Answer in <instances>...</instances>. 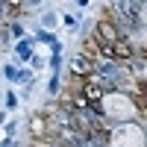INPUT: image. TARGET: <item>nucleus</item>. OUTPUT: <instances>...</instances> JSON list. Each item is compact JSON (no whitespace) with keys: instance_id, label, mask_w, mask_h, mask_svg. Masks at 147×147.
I'll return each mask as SVG.
<instances>
[{"instance_id":"1","label":"nucleus","mask_w":147,"mask_h":147,"mask_svg":"<svg viewBox=\"0 0 147 147\" xmlns=\"http://www.w3.org/2000/svg\"><path fill=\"white\" fill-rule=\"evenodd\" d=\"M74 71L77 74H85V71H94V62L88 56H77V62H74Z\"/></svg>"},{"instance_id":"2","label":"nucleus","mask_w":147,"mask_h":147,"mask_svg":"<svg viewBox=\"0 0 147 147\" xmlns=\"http://www.w3.org/2000/svg\"><path fill=\"white\" fill-rule=\"evenodd\" d=\"M15 50H18V56H21V62H30V59H32V41H21Z\"/></svg>"},{"instance_id":"3","label":"nucleus","mask_w":147,"mask_h":147,"mask_svg":"<svg viewBox=\"0 0 147 147\" xmlns=\"http://www.w3.org/2000/svg\"><path fill=\"white\" fill-rule=\"evenodd\" d=\"M30 80H32L30 71H18V82H30Z\"/></svg>"},{"instance_id":"4","label":"nucleus","mask_w":147,"mask_h":147,"mask_svg":"<svg viewBox=\"0 0 147 147\" xmlns=\"http://www.w3.org/2000/svg\"><path fill=\"white\" fill-rule=\"evenodd\" d=\"M6 77H9V80H15V82H18V71H15V68H12V65H6Z\"/></svg>"},{"instance_id":"5","label":"nucleus","mask_w":147,"mask_h":147,"mask_svg":"<svg viewBox=\"0 0 147 147\" xmlns=\"http://www.w3.org/2000/svg\"><path fill=\"white\" fill-rule=\"evenodd\" d=\"M6 103H9V109H15V106H18V97H15V94H6Z\"/></svg>"},{"instance_id":"6","label":"nucleus","mask_w":147,"mask_h":147,"mask_svg":"<svg viewBox=\"0 0 147 147\" xmlns=\"http://www.w3.org/2000/svg\"><path fill=\"white\" fill-rule=\"evenodd\" d=\"M15 129H18V124L12 121V124H6V136H15Z\"/></svg>"}]
</instances>
